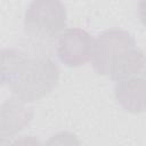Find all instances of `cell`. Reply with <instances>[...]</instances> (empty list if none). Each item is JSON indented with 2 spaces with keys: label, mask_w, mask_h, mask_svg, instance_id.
<instances>
[{
  "label": "cell",
  "mask_w": 146,
  "mask_h": 146,
  "mask_svg": "<svg viewBox=\"0 0 146 146\" xmlns=\"http://www.w3.org/2000/svg\"><path fill=\"white\" fill-rule=\"evenodd\" d=\"M91 64L96 73L115 82L145 76V55L125 30L108 29L94 39Z\"/></svg>",
  "instance_id": "obj_1"
},
{
  "label": "cell",
  "mask_w": 146,
  "mask_h": 146,
  "mask_svg": "<svg viewBox=\"0 0 146 146\" xmlns=\"http://www.w3.org/2000/svg\"><path fill=\"white\" fill-rule=\"evenodd\" d=\"M59 73L57 64L48 57L27 58L9 87L17 99L25 104L33 103L52 91Z\"/></svg>",
  "instance_id": "obj_2"
},
{
  "label": "cell",
  "mask_w": 146,
  "mask_h": 146,
  "mask_svg": "<svg viewBox=\"0 0 146 146\" xmlns=\"http://www.w3.org/2000/svg\"><path fill=\"white\" fill-rule=\"evenodd\" d=\"M66 17L65 6L60 1H33L24 15L25 31L31 36L52 40L65 30Z\"/></svg>",
  "instance_id": "obj_3"
},
{
  "label": "cell",
  "mask_w": 146,
  "mask_h": 146,
  "mask_svg": "<svg viewBox=\"0 0 146 146\" xmlns=\"http://www.w3.org/2000/svg\"><path fill=\"white\" fill-rule=\"evenodd\" d=\"M94 38L79 27L65 29L58 36L57 56L70 67L84 65L91 58Z\"/></svg>",
  "instance_id": "obj_4"
},
{
  "label": "cell",
  "mask_w": 146,
  "mask_h": 146,
  "mask_svg": "<svg viewBox=\"0 0 146 146\" xmlns=\"http://www.w3.org/2000/svg\"><path fill=\"white\" fill-rule=\"evenodd\" d=\"M32 119V107L13 96L0 107V135L6 138L15 136L27 127Z\"/></svg>",
  "instance_id": "obj_5"
},
{
  "label": "cell",
  "mask_w": 146,
  "mask_h": 146,
  "mask_svg": "<svg viewBox=\"0 0 146 146\" xmlns=\"http://www.w3.org/2000/svg\"><path fill=\"white\" fill-rule=\"evenodd\" d=\"M145 76L117 81L114 87V95L117 104L127 112L143 113L146 100Z\"/></svg>",
  "instance_id": "obj_6"
},
{
  "label": "cell",
  "mask_w": 146,
  "mask_h": 146,
  "mask_svg": "<svg viewBox=\"0 0 146 146\" xmlns=\"http://www.w3.org/2000/svg\"><path fill=\"white\" fill-rule=\"evenodd\" d=\"M27 58L29 57L18 49H1L0 86H10Z\"/></svg>",
  "instance_id": "obj_7"
},
{
  "label": "cell",
  "mask_w": 146,
  "mask_h": 146,
  "mask_svg": "<svg viewBox=\"0 0 146 146\" xmlns=\"http://www.w3.org/2000/svg\"><path fill=\"white\" fill-rule=\"evenodd\" d=\"M42 146H81V144L72 132L62 131L51 136Z\"/></svg>",
  "instance_id": "obj_8"
},
{
  "label": "cell",
  "mask_w": 146,
  "mask_h": 146,
  "mask_svg": "<svg viewBox=\"0 0 146 146\" xmlns=\"http://www.w3.org/2000/svg\"><path fill=\"white\" fill-rule=\"evenodd\" d=\"M8 146H42V145L35 137L24 136V137H21L18 139L14 140L13 143H9Z\"/></svg>",
  "instance_id": "obj_9"
}]
</instances>
